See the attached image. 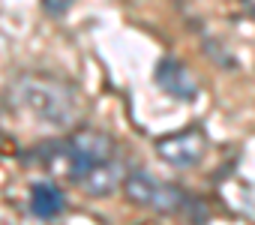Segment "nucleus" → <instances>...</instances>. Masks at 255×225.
Wrapping results in <instances>:
<instances>
[{
	"mask_svg": "<svg viewBox=\"0 0 255 225\" xmlns=\"http://www.w3.org/2000/svg\"><path fill=\"white\" fill-rule=\"evenodd\" d=\"M39 3H42L45 15H51V18H60V15H66V12H69L72 0H39Z\"/></svg>",
	"mask_w": 255,
	"mask_h": 225,
	"instance_id": "8",
	"label": "nucleus"
},
{
	"mask_svg": "<svg viewBox=\"0 0 255 225\" xmlns=\"http://www.w3.org/2000/svg\"><path fill=\"white\" fill-rule=\"evenodd\" d=\"M12 93L21 108L48 126L66 129L78 120V93L69 81L51 72H21L12 84Z\"/></svg>",
	"mask_w": 255,
	"mask_h": 225,
	"instance_id": "1",
	"label": "nucleus"
},
{
	"mask_svg": "<svg viewBox=\"0 0 255 225\" xmlns=\"http://www.w3.org/2000/svg\"><path fill=\"white\" fill-rule=\"evenodd\" d=\"M111 156H117V144H114V138H111L108 132H99V129H78V132H72L63 144H57L54 153L45 156V159H63L60 168L66 171V177H72L75 171H81V168H87V165H93V162H105V159H111Z\"/></svg>",
	"mask_w": 255,
	"mask_h": 225,
	"instance_id": "3",
	"label": "nucleus"
},
{
	"mask_svg": "<svg viewBox=\"0 0 255 225\" xmlns=\"http://www.w3.org/2000/svg\"><path fill=\"white\" fill-rule=\"evenodd\" d=\"M153 147H156V156L165 165H171V168H195L207 153V135H204L201 126H186V129L162 135Z\"/></svg>",
	"mask_w": 255,
	"mask_h": 225,
	"instance_id": "4",
	"label": "nucleus"
},
{
	"mask_svg": "<svg viewBox=\"0 0 255 225\" xmlns=\"http://www.w3.org/2000/svg\"><path fill=\"white\" fill-rule=\"evenodd\" d=\"M27 204H30V213H33L36 219L48 222V219H57V216L63 213V207H66V195H63V189H60L57 183H51V180H39V183L30 186V198H27Z\"/></svg>",
	"mask_w": 255,
	"mask_h": 225,
	"instance_id": "7",
	"label": "nucleus"
},
{
	"mask_svg": "<svg viewBox=\"0 0 255 225\" xmlns=\"http://www.w3.org/2000/svg\"><path fill=\"white\" fill-rule=\"evenodd\" d=\"M237 3H240V9H243V12L255 21V0H237Z\"/></svg>",
	"mask_w": 255,
	"mask_h": 225,
	"instance_id": "9",
	"label": "nucleus"
},
{
	"mask_svg": "<svg viewBox=\"0 0 255 225\" xmlns=\"http://www.w3.org/2000/svg\"><path fill=\"white\" fill-rule=\"evenodd\" d=\"M153 78H156V84H159L168 96H174V99H180V102H192V99L198 96V78H195L192 69H189L186 63H180L177 57H159V63H156V69H153Z\"/></svg>",
	"mask_w": 255,
	"mask_h": 225,
	"instance_id": "6",
	"label": "nucleus"
},
{
	"mask_svg": "<svg viewBox=\"0 0 255 225\" xmlns=\"http://www.w3.org/2000/svg\"><path fill=\"white\" fill-rule=\"evenodd\" d=\"M126 174H129V171H126L123 159L111 156V159H105V162H93V165L75 171L69 180H72L84 195H90V198H105V195H111L117 186H123Z\"/></svg>",
	"mask_w": 255,
	"mask_h": 225,
	"instance_id": "5",
	"label": "nucleus"
},
{
	"mask_svg": "<svg viewBox=\"0 0 255 225\" xmlns=\"http://www.w3.org/2000/svg\"><path fill=\"white\" fill-rule=\"evenodd\" d=\"M120 189H123L126 201H132L138 207H150L156 213H180L189 204V195L180 186L165 183V180L153 177L150 171H129Z\"/></svg>",
	"mask_w": 255,
	"mask_h": 225,
	"instance_id": "2",
	"label": "nucleus"
}]
</instances>
